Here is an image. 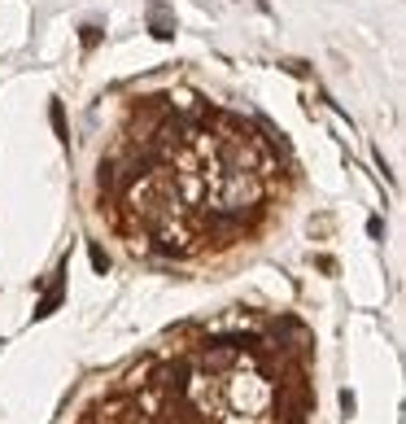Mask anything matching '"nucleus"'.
Returning a JSON list of instances; mask_svg holds the SVG:
<instances>
[{
	"mask_svg": "<svg viewBox=\"0 0 406 424\" xmlns=\"http://www.w3.org/2000/svg\"><path fill=\"white\" fill-rule=\"evenodd\" d=\"M57 302H62V285H57V289H49V298H44L40 306H35V315H40V320H44V315H53V306Z\"/></svg>",
	"mask_w": 406,
	"mask_h": 424,
	"instance_id": "f257e3e1",
	"label": "nucleus"
},
{
	"mask_svg": "<svg viewBox=\"0 0 406 424\" xmlns=\"http://www.w3.org/2000/svg\"><path fill=\"white\" fill-rule=\"evenodd\" d=\"M49 114H53V127H57V140H70V136H66V114H62V105H57V101H53V110H49Z\"/></svg>",
	"mask_w": 406,
	"mask_h": 424,
	"instance_id": "f03ea898",
	"label": "nucleus"
},
{
	"mask_svg": "<svg viewBox=\"0 0 406 424\" xmlns=\"http://www.w3.org/2000/svg\"><path fill=\"white\" fill-rule=\"evenodd\" d=\"M92 267H97V272H110V258H105V250H101V245H92Z\"/></svg>",
	"mask_w": 406,
	"mask_h": 424,
	"instance_id": "7ed1b4c3",
	"label": "nucleus"
}]
</instances>
